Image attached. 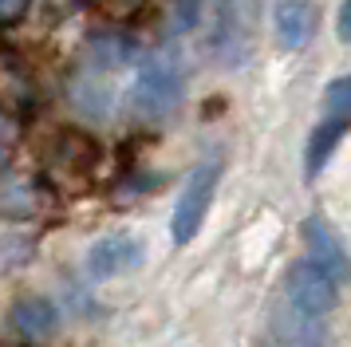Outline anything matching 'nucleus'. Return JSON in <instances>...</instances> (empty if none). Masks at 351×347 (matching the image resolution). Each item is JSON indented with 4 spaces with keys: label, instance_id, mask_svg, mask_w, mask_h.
Returning a JSON list of instances; mask_svg holds the SVG:
<instances>
[{
    "label": "nucleus",
    "instance_id": "nucleus-1",
    "mask_svg": "<svg viewBox=\"0 0 351 347\" xmlns=\"http://www.w3.org/2000/svg\"><path fill=\"white\" fill-rule=\"evenodd\" d=\"M182 71H178L174 60L166 56H154L138 67L134 75V87H130V107L138 110L143 119H162L182 103Z\"/></svg>",
    "mask_w": 351,
    "mask_h": 347
},
{
    "label": "nucleus",
    "instance_id": "nucleus-2",
    "mask_svg": "<svg viewBox=\"0 0 351 347\" xmlns=\"http://www.w3.org/2000/svg\"><path fill=\"white\" fill-rule=\"evenodd\" d=\"M217 182H221V162H202L186 178V189H182V198L174 205V217H170L174 245H190L193 237H197V229L206 225V213H209V205H213Z\"/></svg>",
    "mask_w": 351,
    "mask_h": 347
},
{
    "label": "nucleus",
    "instance_id": "nucleus-3",
    "mask_svg": "<svg viewBox=\"0 0 351 347\" xmlns=\"http://www.w3.org/2000/svg\"><path fill=\"white\" fill-rule=\"evenodd\" d=\"M285 292H288L292 312H300L304 320H324V315H332L335 300H339V288H335L312 261H296V265L288 268Z\"/></svg>",
    "mask_w": 351,
    "mask_h": 347
},
{
    "label": "nucleus",
    "instance_id": "nucleus-4",
    "mask_svg": "<svg viewBox=\"0 0 351 347\" xmlns=\"http://www.w3.org/2000/svg\"><path fill=\"white\" fill-rule=\"evenodd\" d=\"M304 245H308V261L335 284V288H343L351 280V256L343 249V241L332 233V225L324 217H308L304 221Z\"/></svg>",
    "mask_w": 351,
    "mask_h": 347
},
{
    "label": "nucleus",
    "instance_id": "nucleus-5",
    "mask_svg": "<svg viewBox=\"0 0 351 347\" xmlns=\"http://www.w3.org/2000/svg\"><path fill=\"white\" fill-rule=\"evenodd\" d=\"M143 265V241L130 233H111L99 237L91 252H87V272L95 280H111V276H123L130 268Z\"/></svg>",
    "mask_w": 351,
    "mask_h": 347
},
{
    "label": "nucleus",
    "instance_id": "nucleus-6",
    "mask_svg": "<svg viewBox=\"0 0 351 347\" xmlns=\"http://www.w3.org/2000/svg\"><path fill=\"white\" fill-rule=\"evenodd\" d=\"M272 28H276V44L285 51L304 47L319 28V8L312 0H280L272 12Z\"/></svg>",
    "mask_w": 351,
    "mask_h": 347
},
{
    "label": "nucleus",
    "instance_id": "nucleus-7",
    "mask_svg": "<svg viewBox=\"0 0 351 347\" xmlns=\"http://www.w3.org/2000/svg\"><path fill=\"white\" fill-rule=\"evenodd\" d=\"M12 324L24 339H48L60 328V312L48 296H20L12 308Z\"/></svg>",
    "mask_w": 351,
    "mask_h": 347
},
{
    "label": "nucleus",
    "instance_id": "nucleus-8",
    "mask_svg": "<svg viewBox=\"0 0 351 347\" xmlns=\"http://www.w3.org/2000/svg\"><path fill=\"white\" fill-rule=\"evenodd\" d=\"M348 126L343 119H324V123L312 130V139H308V150H304V174L308 178H316L324 166H328V158L335 154V146H339V139L348 134Z\"/></svg>",
    "mask_w": 351,
    "mask_h": 347
},
{
    "label": "nucleus",
    "instance_id": "nucleus-9",
    "mask_svg": "<svg viewBox=\"0 0 351 347\" xmlns=\"http://www.w3.org/2000/svg\"><path fill=\"white\" fill-rule=\"evenodd\" d=\"M91 51H95V60L103 63V67H123V63L134 60V40H127V36H114V32H107V36H95L91 40Z\"/></svg>",
    "mask_w": 351,
    "mask_h": 347
},
{
    "label": "nucleus",
    "instance_id": "nucleus-10",
    "mask_svg": "<svg viewBox=\"0 0 351 347\" xmlns=\"http://www.w3.org/2000/svg\"><path fill=\"white\" fill-rule=\"evenodd\" d=\"M324 115L351 123V75H339L328 83V91H324Z\"/></svg>",
    "mask_w": 351,
    "mask_h": 347
},
{
    "label": "nucleus",
    "instance_id": "nucleus-11",
    "mask_svg": "<svg viewBox=\"0 0 351 347\" xmlns=\"http://www.w3.org/2000/svg\"><path fill=\"white\" fill-rule=\"evenodd\" d=\"M197 8H202V0H178V12H174V28H193L197 24Z\"/></svg>",
    "mask_w": 351,
    "mask_h": 347
},
{
    "label": "nucleus",
    "instance_id": "nucleus-12",
    "mask_svg": "<svg viewBox=\"0 0 351 347\" xmlns=\"http://www.w3.org/2000/svg\"><path fill=\"white\" fill-rule=\"evenodd\" d=\"M335 28H339V40H348V44H351V0H343V4H339Z\"/></svg>",
    "mask_w": 351,
    "mask_h": 347
},
{
    "label": "nucleus",
    "instance_id": "nucleus-13",
    "mask_svg": "<svg viewBox=\"0 0 351 347\" xmlns=\"http://www.w3.org/2000/svg\"><path fill=\"white\" fill-rule=\"evenodd\" d=\"M24 8V0H0V20H8V16H16Z\"/></svg>",
    "mask_w": 351,
    "mask_h": 347
},
{
    "label": "nucleus",
    "instance_id": "nucleus-14",
    "mask_svg": "<svg viewBox=\"0 0 351 347\" xmlns=\"http://www.w3.org/2000/svg\"><path fill=\"white\" fill-rule=\"evenodd\" d=\"M0 142H4V119H0Z\"/></svg>",
    "mask_w": 351,
    "mask_h": 347
}]
</instances>
